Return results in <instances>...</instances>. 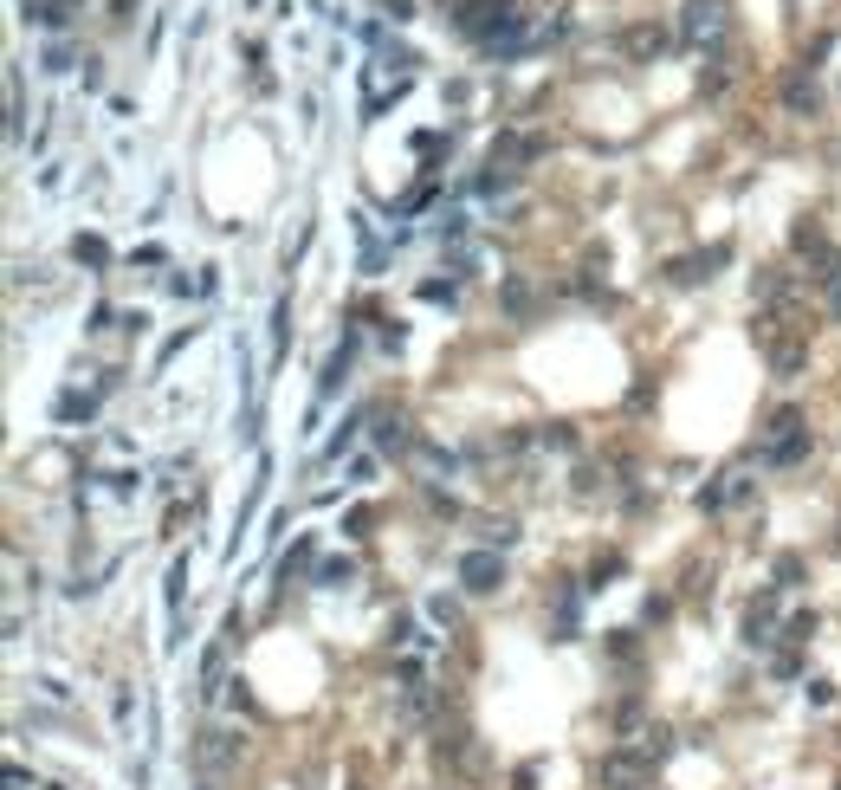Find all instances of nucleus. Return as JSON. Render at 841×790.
I'll return each mask as SVG.
<instances>
[{
    "label": "nucleus",
    "mask_w": 841,
    "mask_h": 790,
    "mask_svg": "<svg viewBox=\"0 0 841 790\" xmlns=\"http://www.w3.org/2000/svg\"><path fill=\"white\" fill-rule=\"evenodd\" d=\"M816 635V616H790V642H809Z\"/></svg>",
    "instance_id": "obj_13"
},
{
    "label": "nucleus",
    "mask_w": 841,
    "mask_h": 790,
    "mask_svg": "<svg viewBox=\"0 0 841 790\" xmlns=\"http://www.w3.org/2000/svg\"><path fill=\"white\" fill-rule=\"evenodd\" d=\"M783 104H790V111H796V117H816V104H822V91H816V78H803V72H796V78H790V85H783Z\"/></svg>",
    "instance_id": "obj_7"
},
{
    "label": "nucleus",
    "mask_w": 841,
    "mask_h": 790,
    "mask_svg": "<svg viewBox=\"0 0 841 790\" xmlns=\"http://www.w3.org/2000/svg\"><path fill=\"white\" fill-rule=\"evenodd\" d=\"M72 253H78V260H85V266H104V260H110V253H104V240H78Z\"/></svg>",
    "instance_id": "obj_10"
},
{
    "label": "nucleus",
    "mask_w": 841,
    "mask_h": 790,
    "mask_svg": "<svg viewBox=\"0 0 841 790\" xmlns=\"http://www.w3.org/2000/svg\"><path fill=\"white\" fill-rule=\"evenodd\" d=\"M460 583H466L473 596H492V590L505 583V564H499V551H466V557H460Z\"/></svg>",
    "instance_id": "obj_3"
},
{
    "label": "nucleus",
    "mask_w": 841,
    "mask_h": 790,
    "mask_svg": "<svg viewBox=\"0 0 841 790\" xmlns=\"http://www.w3.org/2000/svg\"><path fill=\"white\" fill-rule=\"evenodd\" d=\"M744 493H751V480H744V467H732V473H719L712 486H699V506H706V512H725V506H738Z\"/></svg>",
    "instance_id": "obj_4"
},
{
    "label": "nucleus",
    "mask_w": 841,
    "mask_h": 790,
    "mask_svg": "<svg viewBox=\"0 0 841 790\" xmlns=\"http://www.w3.org/2000/svg\"><path fill=\"white\" fill-rule=\"evenodd\" d=\"M628 52H641V59H647V52H660V33H647V26H641V33H628Z\"/></svg>",
    "instance_id": "obj_11"
},
{
    "label": "nucleus",
    "mask_w": 841,
    "mask_h": 790,
    "mask_svg": "<svg viewBox=\"0 0 841 790\" xmlns=\"http://www.w3.org/2000/svg\"><path fill=\"white\" fill-rule=\"evenodd\" d=\"M803 454H809V421H803V408H777V415H770V428L757 434V467H796Z\"/></svg>",
    "instance_id": "obj_1"
},
{
    "label": "nucleus",
    "mask_w": 841,
    "mask_h": 790,
    "mask_svg": "<svg viewBox=\"0 0 841 790\" xmlns=\"http://www.w3.org/2000/svg\"><path fill=\"white\" fill-rule=\"evenodd\" d=\"M796 577H803V564H796V557H777V590H796Z\"/></svg>",
    "instance_id": "obj_9"
},
{
    "label": "nucleus",
    "mask_w": 841,
    "mask_h": 790,
    "mask_svg": "<svg viewBox=\"0 0 841 790\" xmlns=\"http://www.w3.org/2000/svg\"><path fill=\"white\" fill-rule=\"evenodd\" d=\"M622 790H654V784H622Z\"/></svg>",
    "instance_id": "obj_14"
},
{
    "label": "nucleus",
    "mask_w": 841,
    "mask_h": 790,
    "mask_svg": "<svg viewBox=\"0 0 841 790\" xmlns=\"http://www.w3.org/2000/svg\"><path fill=\"white\" fill-rule=\"evenodd\" d=\"M751 298H764V305H777V298H790V272H783V266H764V272H757V279H751Z\"/></svg>",
    "instance_id": "obj_8"
},
{
    "label": "nucleus",
    "mask_w": 841,
    "mask_h": 790,
    "mask_svg": "<svg viewBox=\"0 0 841 790\" xmlns=\"http://www.w3.org/2000/svg\"><path fill=\"white\" fill-rule=\"evenodd\" d=\"M725 20H732V0H686L680 39H686V46H712V39L725 33Z\"/></svg>",
    "instance_id": "obj_2"
},
{
    "label": "nucleus",
    "mask_w": 841,
    "mask_h": 790,
    "mask_svg": "<svg viewBox=\"0 0 841 790\" xmlns=\"http://www.w3.org/2000/svg\"><path fill=\"white\" fill-rule=\"evenodd\" d=\"M816 266H822V272H816V285H822V305H829V318L841 324V253L829 247V253H822Z\"/></svg>",
    "instance_id": "obj_5"
},
{
    "label": "nucleus",
    "mask_w": 841,
    "mask_h": 790,
    "mask_svg": "<svg viewBox=\"0 0 841 790\" xmlns=\"http://www.w3.org/2000/svg\"><path fill=\"white\" fill-rule=\"evenodd\" d=\"M770 629H777V596H764V603L744 609V642H751V648H764Z\"/></svg>",
    "instance_id": "obj_6"
},
{
    "label": "nucleus",
    "mask_w": 841,
    "mask_h": 790,
    "mask_svg": "<svg viewBox=\"0 0 841 790\" xmlns=\"http://www.w3.org/2000/svg\"><path fill=\"white\" fill-rule=\"evenodd\" d=\"M350 577H356L350 564H324V570H317V583H330V590H337V583H350Z\"/></svg>",
    "instance_id": "obj_12"
}]
</instances>
